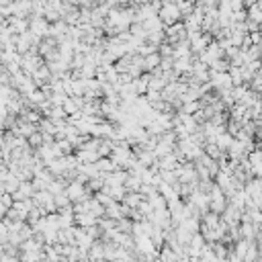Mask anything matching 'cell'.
Returning a JSON list of instances; mask_svg holds the SVG:
<instances>
[{"mask_svg": "<svg viewBox=\"0 0 262 262\" xmlns=\"http://www.w3.org/2000/svg\"><path fill=\"white\" fill-rule=\"evenodd\" d=\"M66 195L70 197L72 203H80V201H86L88 197H93V192L86 189L84 182H80V180L74 178V180H70V182L66 185Z\"/></svg>", "mask_w": 262, "mask_h": 262, "instance_id": "obj_1", "label": "cell"}, {"mask_svg": "<svg viewBox=\"0 0 262 262\" xmlns=\"http://www.w3.org/2000/svg\"><path fill=\"white\" fill-rule=\"evenodd\" d=\"M43 64H45V60L37 51H27V53H23V58H21V72H25L27 76H33L37 68Z\"/></svg>", "mask_w": 262, "mask_h": 262, "instance_id": "obj_2", "label": "cell"}, {"mask_svg": "<svg viewBox=\"0 0 262 262\" xmlns=\"http://www.w3.org/2000/svg\"><path fill=\"white\" fill-rule=\"evenodd\" d=\"M33 201H35L37 207L43 209V213H53V211H58V207H55V201H53V195H51L48 189H37L35 195H33Z\"/></svg>", "mask_w": 262, "mask_h": 262, "instance_id": "obj_3", "label": "cell"}, {"mask_svg": "<svg viewBox=\"0 0 262 262\" xmlns=\"http://www.w3.org/2000/svg\"><path fill=\"white\" fill-rule=\"evenodd\" d=\"M158 17H160V21L164 23V27L172 25V23H178V21H182V15H180V10H178L176 2L162 4V6H160V10H158Z\"/></svg>", "mask_w": 262, "mask_h": 262, "instance_id": "obj_4", "label": "cell"}, {"mask_svg": "<svg viewBox=\"0 0 262 262\" xmlns=\"http://www.w3.org/2000/svg\"><path fill=\"white\" fill-rule=\"evenodd\" d=\"M213 182H215V180H213ZM225 207H227V197H225V192H223L217 185H213L211 191H209V209L215 211V213H221Z\"/></svg>", "mask_w": 262, "mask_h": 262, "instance_id": "obj_5", "label": "cell"}, {"mask_svg": "<svg viewBox=\"0 0 262 262\" xmlns=\"http://www.w3.org/2000/svg\"><path fill=\"white\" fill-rule=\"evenodd\" d=\"M29 31L33 33L35 37L43 39L49 35V21L45 17H37V15H31L29 19Z\"/></svg>", "mask_w": 262, "mask_h": 262, "instance_id": "obj_6", "label": "cell"}, {"mask_svg": "<svg viewBox=\"0 0 262 262\" xmlns=\"http://www.w3.org/2000/svg\"><path fill=\"white\" fill-rule=\"evenodd\" d=\"M209 82H211V86L215 90H217V93H221V90H232V86H234L232 78H230V72H211Z\"/></svg>", "mask_w": 262, "mask_h": 262, "instance_id": "obj_7", "label": "cell"}, {"mask_svg": "<svg viewBox=\"0 0 262 262\" xmlns=\"http://www.w3.org/2000/svg\"><path fill=\"white\" fill-rule=\"evenodd\" d=\"M164 33H166V41L168 43H176L180 39H187V29H185V23H182V21L164 27Z\"/></svg>", "mask_w": 262, "mask_h": 262, "instance_id": "obj_8", "label": "cell"}, {"mask_svg": "<svg viewBox=\"0 0 262 262\" xmlns=\"http://www.w3.org/2000/svg\"><path fill=\"white\" fill-rule=\"evenodd\" d=\"M35 191H37V189L33 187L31 180H21L19 187H17V191L13 192V197H15V199H29V197L35 195Z\"/></svg>", "mask_w": 262, "mask_h": 262, "instance_id": "obj_9", "label": "cell"}, {"mask_svg": "<svg viewBox=\"0 0 262 262\" xmlns=\"http://www.w3.org/2000/svg\"><path fill=\"white\" fill-rule=\"evenodd\" d=\"M76 156V160L80 162V164H90V162H96L98 160V152L96 150H88V147H78V150L74 152Z\"/></svg>", "mask_w": 262, "mask_h": 262, "instance_id": "obj_10", "label": "cell"}, {"mask_svg": "<svg viewBox=\"0 0 262 262\" xmlns=\"http://www.w3.org/2000/svg\"><path fill=\"white\" fill-rule=\"evenodd\" d=\"M31 78L35 80V84H37V86H43L45 82H49V78H51V70H49V66H48V64L39 66L37 70H35V74H33Z\"/></svg>", "mask_w": 262, "mask_h": 262, "instance_id": "obj_11", "label": "cell"}, {"mask_svg": "<svg viewBox=\"0 0 262 262\" xmlns=\"http://www.w3.org/2000/svg\"><path fill=\"white\" fill-rule=\"evenodd\" d=\"M160 60H162L160 51H154V53L143 55V72H152V70H156V68L160 66Z\"/></svg>", "mask_w": 262, "mask_h": 262, "instance_id": "obj_12", "label": "cell"}, {"mask_svg": "<svg viewBox=\"0 0 262 262\" xmlns=\"http://www.w3.org/2000/svg\"><path fill=\"white\" fill-rule=\"evenodd\" d=\"M142 199H143V195L140 191H127V192H125V197L121 199V203H125L129 209H135L142 203Z\"/></svg>", "mask_w": 262, "mask_h": 262, "instance_id": "obj_13", "label": "cell"}, {"mask_svg": "<svg viewBox=\"0 0 262 262\" xmlns=\"http://www.w3.org/2000/svg\"><path fill=\"white\" fill-rule=\"evenodd\" d=\"M230 68H232V64H230V60H227V58H217V60H213L209 64L211 72H230Z\"/></svg>", "mask_w": 262, "mask_h": 262, "instance_id": "obj_14", "label": "cell"}, {"mask_svg": "<svg viewBox=\"0 0 262 262\" xmlns=\"http://www.w3.org/2000/svg\"><path fill=\"white\" fill-rule=\"evenodd\" d=\"M195 4H197V0H176V6L182 17H189L192 10H195Z\"/></svg>", "mask_w": 262, "mask_h": 262, "instance_id": "obj_15", "label": "cell"}, {"mask_svg": "<svg viewBox=\"0 0 262 262\" xmlns=\"http://www.w3.org/2000/svg\"><path fill=\"white\" fill-rule=\"evenodd\" d=\"M140 187H142V176L129 172L127 180H125V189H127V191H140Z\"/></svg>", "mask_w": 262, "mask_h": 262, "instance_id": "obj_16", "label": "cell"}, {"mask_svg": "<svg viewBox=\"0 0 262 262\" xmlns=\"http://www.w3.org/2000/svg\"><path fill=\"white\" fill-rule=\"evenodd\" d=\"M147 201H150V205H152V207L154 209H162V207H168V203H166V199L160 195V192H152V195L150 197H147Z\"/></svg>", "mask_w": 262, "mask_h": 262, "instance_id": "obj_17", "label": "cell"}, {"mask_svg": "<svg viewBox=\"0 0 262 262\" xmlns=\"http://www.w3.org/2000/svg\"><path fill=\"white\" fill-rule=\"evenodd\" d=\"M53 201H55V207H58V209H64V207H70V205H72L70 197H68V195H66V189H64L62 192H58V195H53Z\"/></svg>", "mask_w": 262, "mask_h": 262, "instance_id": "obj_18", "label": "cell"}, {"mask_svg": "<svg viewBox=\"0 0 262 262\" xmlns=\"http://www.w3.org/2000/svg\"><path fill=\"white\" fill-rule=\"evenodd\" d=\"M246 13H248V19H252V21H256V23H262V13H260V6H258V4L246 6Z\"/></svg>", "mask_w": 262, "mask_h": 262, "instance_id": "obj_19", "label": "cell"}, {"mask_svg": "<svg viewBox=\"0 0 262 262\" xmlns=\"http://www.w3.org/2000/svg\"><path fill=\"white\" fill-rule=\"evenodd\" d=\"M201 107H203L201 100H189V102H182L180 111H185V113H189V115H192V113H197Z\"/></svg>", "mask_w": 262, "mask_h": 262, "instance_id": "obj_20", "label": "cell"}, {"mask_svg": "<svg viewBox=\"0 0 262 262\" xmlns=\"http://www.w3.org/2000/svg\"><path fill=\"white\" fill-rule=\"evenodd\" d=\"M158 172H160V178H162L164 182H168V185H174V182L178 180V176H176L174 170H158Z\"/></svg>", "mask_w": 262, "mask_h": 262, "instance_id": "obj_21", "label": "cell"}, {"mask_svg": "<svg viewBox=\"0 0 262 262\" xmlns=\"http://www.w3.org/2000/svg\"><path fill=\"white\" fill-rule=\"evenodd\" d=\"M27 142H29V145L31 147H39L41 143H43V133L37 129V131H33L31 135H29V138H27Z\"/></svg>", "mask_w": 262, "mask_h": 262, "instance_id": "obj_22", "label": "cell"}, {"mask_svg": "<svg viewBox=\"0 0 262 262\" xmlns=\"http://www.w3.org/2000/svg\"><path fill=\"white\" fill-rule=\"evenodd\" d=\"M248 37H250V41H252V45H258V43L262 41L260 31H252V33H248Z\"/></svg>", "mask_w": 262, "mask_h": 262, "instance_id": "obj_23", "label": "cell"}, {"mask_svg": "<svg viewBox=\"0 0 262 262\" xmlns=\"http://www.w3.org/2000/svg\"><path fill=\"white\" fill-rule=\"evenodd\" d=\"M246 27H248V33H252V31H258L260 23H256V21H252V19H246Z\"/></svg>", "mask_w": 262, "mask_h": 262, "instance_id": "obj_24", "label": "cell"}, {"mask_svg": "<svg viewBox=\"0 0 262 262\" xmlns=\"http://www.w3.org/2000/svg\"><path fill=\"white\" fill-rule=\"evenodd\" d=\"M117 6H129L131 4V0H115Z\"/></svg>", "mask_w": 262, "mask_h": 262, "instance_id": "obj_25", "label": "cell"}, {"mask_svg": "<svg viewBox=\"0 0 262 262\" xmlns=\"http://www.w3.org/2000/svg\"><path fill=\"white\" fill-rule=\"evenodd\" d=\"M15 0H0V4H13Z\"/></svg>", "mask_w": 262, "mask_h": 262, "instance_id": "obj_26", "label": "cell"}, {"mask_svg": "<svg viewBox=\"0 0 262 262\" xmlns=\"http://www.w3.org/2000/svg\"><path fill=\"white\" fill-rule=\"evenodd\" d=\"M162 4H168V2H176V0H160Z\"/></svg>", "mask_w": 262, "mask_h": 262, "instance_id": "obj_27", "label": "cell"}, {"mask_svg": "<svg viewBox=\"0 0 262 262\" xmlns=\"http://www.w3.org/2000/svg\"><path fill=\"white\" fill-rule=\"evenodd\" d=\"M258 31H260V35H262V23H260V27H258Z\"/></svg>", "mask_w": 262, "mask_h": 262, "instance_id": "obj_28", "label": "cell"}, {"mask_svg": "<svg viewBox=\"0 0 262 262\" xmlns=\"http://www.w3.org/2000/svg\"><path fill=\"white\" fill-rule=\"evenodd\" d=\"M260 64H262V51H260Z\"/></svg>", "mask_w": 262, "mask_h": 262, "instance_id": "obj_29", "label": "cell"}, {"mask_svg": "<svg viewBox=\"0 0 262 262\" xmlns=\"http://www.w3.org/2000/svg\"><path fill=\"white\" fill-rule=\"evenodd\" d=\"M0 49H2V45H0Z\"/></svg>", "mask_w": 262, "mask_h": 262, "instance_id": "obj_30", "label": "cell"}]
</instances>
